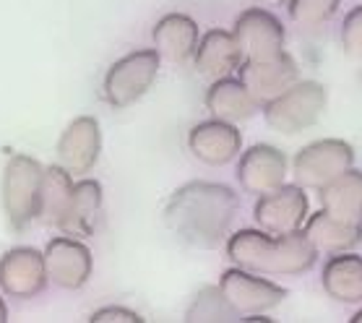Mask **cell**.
Returning <instances> with one entry per match:
<instances>
[{
    "instance_id": "cell-4",
    "label": "cell",
    "mask_w": 362,
    "mask_h": 323,
    "mask_svg": "<svg viewBox=\"0 0 362 323\" xmlns=\"http://www.w3.org/2000/svg\"><path fill=\"white\" fill-rule=\"evenodd\" d=\"M42 172L45 170L40 162L26 154H13L6 162L0 191H3V211L13 230H26L32 219H37Z\"/></svg>"
},
{
    "instance_id": "cell-29",
    "label": "cell",
    "mask_w": 362,
    "mask_h": 323,
    "mask_svg": "<svg viewBox=\"0 0 362 323\" xmlns=\"http://www.w3.org/2000/svg\"><path fill=\"white\" fill-rule=\"evenodd\" d=\"M261 3H264V6H284L287 0H261Z\"/></svg>"
},
{
    "instance_id": "cell-9",
    "label": "cell",
    "mask_w": 362,
    "mask_h": 323,
    "mask_svg": "<svg viewBox=\"0 0 362 323\" xmlns=\"http://www.w3.org/2000/svg\"><path fill=\"white\" fill-rule=\"evenodd\" d=\"M245 60H272L284 52V26L269 8L243 11L232 26Z\"/></svg>"
},
{
    "instance_id": "cell-7",
    "label": "cell",
    "mask_w": 362,
    "mask_h": 323,
    "mask_svg": "<svg viewBox=\"0 0 362 323\" xmlns=\"http://www.w3.org/2000/svg\"><path fill=\"white\" fill-rule=\"evenodd\" d=\"M308 214H310V201L305 188L297 182H284L279 188L258 196L253 206L255 224L272 235L300 233Z\"/></svg>"
},
{
    "instance_id": "cell-22",
    "label": "cell",
    "mask_w": 362,
    "mask_h": 323,
    "mask_svg": "<svg viewBox=\"0 0 362 323\" xmlns=\"http://www.w3.org/2000/svg\"><path fill=\"white\" fill-rule=\"evenodd\" d=\"M206 107L216 120H227V123H240L253 115L258 105L247 94L238 76H224L211 81L209 91H206Z\"/></svg>"
},
{
    "instance_id": "cell-21",
    "label": "cell",
    "mask_w": 362,
    "mask_h": 323,
    "mask_svg": "<svg viewBox=\"0 0 362 323\" xmlns=\"http://www.w3.org/2000/svg\"><path fill=\"white\" fill-rule=\"evenodd\" d=\"M318 199L321 209L331 216L349 224H362V170L349 167L346 172L323 185Z\"/></svg>"
},
{
    "instance_id": "cell-27",
    "label": "cell",
    "mask_w": 362,
    "mask_h": 323,
    "mask_svg": "<svg viewBox=\"0 0 362 323\" xmlns=\"http://www.w3.org/2000/svg\"><path fill=\"white\" fill-rule=\"evenodd\" d=\"M91 323H141V318L136 310L123 305H107V307H99L97 313L89 318Z\"/></svg>"
},
{
    "instance_id": "cell-8",
    "label": "cell",
    "mask_w": 362,
    "mask_h": 323,
    "mask_svg": "<svg viewBox=\"0 0 362 323\" xmlns=\"http://www.w3.org/2000/svg\"><path fill=\"white\" fill-rule=\"evenodd\" d=\"M219 290L232 305V310L243 315H255V313H269L276 305H281V300L287 298V290L274 284L272 279H266L261 274L245 271V269H227L219 276Z\"/></svg>"
},
{
    "instance_id": "cell-16",
    "label": "cell",
    "mask_w": 362,
    "mask_h": 323,
    "mask_svg": "<svg viewBox=\"0 0 362 323\" xmlns=\"http://www.w3.org/2000/svg\"><path fill=\"white\" fill-rule=\"evenodd\" d=\"M243 50H240L235 34L227 29H211L198 40V47L193 52V63L196 71L206 78H224V76L238 74L243 66Z\"/></svg>"
},
{
    "instance_id": "cell-23",
    "label": "cell",
    "mask_w": 362,
    "mask_h": 323,
    "mask_svg": "<svg viewBox=\"0 0 362 323\" xmlns=\"http://www.w3.org/2000/svg\"><path fill=\"white\" fill-rule=\"evenodd\" d=\"M74 193V180L71 172L63 170L60 165H49L42 172L40 185V209H37V219H42L49 227H58L60 214L66 211L68 201Z\"/></svg>"
},
{
    "instance_id": "cell-18",
    "label": "cell",
    "mask_w": 362,
    "mask_h": 323,
    "mask_svg": "<svg viewBox=\"0 0 362 323\" xmlns=\"http://www.w3.org/2000/svg\"><path fill=\"white\" fill-rule=\"evenodd\" d=\"M303 235L308 242L313 245L323 256H334V253H344L354 250L362 242V224L341 222L329 211L318 209L315 214H308L303 224Z\"/></svg>"
},
{
    "instance_id": "cell-6",
    "label": "cell",
    "mask_w": 362,
    "mask_h": 323,
    "mask_svg": "<svg viewBox=\"0 0 362 323\" xmlns=\"http://www.w3.org/2000/svg\"><path fill=\"white\" fill-rule=\"evenodd\" d=\"M349 167H354V149L341 139H318L303 146L292 159L295 182L315 193Z\"/></svg>"
},
{
    "instance_id": "cell-2",
    "label": "cell",
    "mask_w": 362,
    "mask_h": 323,
    "mask_svg": "<svg viewBox=\"0 0 362 323\" xmlns=\"http://www.w3.org/2000/svg\"><path fill=\"white\" fill-rule=\"evenodd\" d=\"M227 256L235 266L261 276H303L315 266L318 250L300 233L272 235L266 230H238L227 237Z\"/></svg>"
},
{
    "instance_id": "cell-3",
    "label": "cell",
    "mask_w": 362,
    "mask_h": 323,
    "mask_svg": "<svg viewBox=\"0 0 362 323\" xmlns=\"http://www.w3.org/2000/svg\"><path fill=\"white\" fill-rule=\"evenodd\" d=\"M266 123L281 136H297V133L313 128L321 120L326 110V89L318 81H295L279 97L266 102L264 107Z\"/></svg>"
},
{
    "instance_id": "cell-20",
    "label": "cell",
    "mask_w": 362,
    "mask_h": 323,
    "mask_svg": "<svg viewBox=\"0 0 362 323\" xmlns=\"http://www.w3.org/2000/svg\"><path fill=\"white\" fill-rule=\"evenodd\" d=\"M323 292L337 303L360 305L362 303V256L354 250L334 253L321 269Z\"/></svg>"
},
{
    "instance_id": "cell-30",
    "label": "cell",
    "mask_w": 362,
    "mask_h": 323,
    "mask_svg": "<svg viewBox=\"0 0 362 323\" xmlns=\"http://www.w3.org/2000/svg\"><path fill=\"white\" fill-rule=\"evenodd\" d=\"M349 321H352V323H362V307L352 315V318H349Z\"/></svg>"
},
{
    "instance_id": "cell-26",
    "label": "cell",
    "mask_w": 362,
    "mask_h": 323,
    "mask_svg": "<svg viewBox=\"0 0 362 323\" xmlns=\"http://www.w3.org/2000/svg\"><path fill=\"white\" fill-rule=\"evenodd\" d=\"M339 42L346 58L362 60V6H354L344 16L339 29Z\"/></svg>"
},
{
    "instance_id": "cell-1",
    "label": "cell",
    "mask_w": 362,
    "mask_h": 323,
    "mask_svg": "<svg viewBox=\"0 0 362 323\" xmlns=\"http://www.w3.org/2000/svg\"><path fill=\"white\" fill-rule=\"evenodd\" d=\"M235 216L238 193L222 182L190 180L165 204V224L190 248H216L230 237Z\"/></svg>"
},
{
    "instance_id": "cell-14",
    "label": "cell",
    "mask_w": 362,
    "mask_h": 323,
    "mask_svg": "<svg viewBox=\"0 0 362 323\" xmlns=\"http://www.w3.org/2000/svg\"><path fill=\"white\" fill-rule=\"evenodd\" d=\"M190 154L209 167H224L235 162L243 151V133L235 128V123L227 120H204L190 128L188 133Z\"/></svg>"
},
{
    "instance_id": "cell-24",
    "label": "cell",
    "mask_w": 362,
    "mask_h": 323,
    "mask_svg": "<svg viewBox=\"0 0 362 323\" xmlns=\"http://www.w3.org/2000/svg\"><path fill=\"white\" fill-rule=\"evenodd\" d=\"M238 313L232 310V305L227 303V298L222 295L219 284L216 287H204L198 292L196 300L190 303L185 321L193 323H206V321H235Z\"/></svg>"
},
{
    "instance_id": "cell-15",
    "label": "cell",
    "mask_w": 362,
    "mask_h": 323,
    "mask_svg": "<svg viewBox=\"0 0 362 323\" xmlns=\"http://www.w3.org/2000/svg\"><path fill=\"white\" fill-rule=\"evenodd\" d=\"M102 151V131L91 115H81L66 125L58 139V165L71 175H86Z\"/></svg>"
},
{
    "instance_id": "cell-5",
    "label": "cell",
    "mask_w": 362,
    "mask_h": 323,
    "mask_svg": "<svg viewBox=\"0 0 362 323\" xmlns=\"http://www.w3.org/2000/svg\"><path fill=\"white\" fill-rule=\"evenodd\" d=\"M159 66H162V58L154 47L128 52L125 58L112 63V68L105 74V81H102L107 105L123 110L131 107L133 102H139L157 81Z\"/></svg>"
},
{
    "instance_id": "cell-19",
    "label": "cell",
    "mask_w": 362,
    "mask_h": 323,
    "mask_svg": "<svg viewBox=\"0 0 362 323\" xmlns=\"http://www.w3.org/2000/svg\"><path fill=\"white\" fill-rule=\"evenodd\" d=\"M198 24L185 13H167L151 32V45L167 63H185L198 47Z\"/></svg>"
},
{
    "instance_id": "cell-17",
    "label": "cell",
    "mask_w": 362,
    "mask_h": 323,
    "mask_svg": "<svg viewBox=\"0 0 362 323\" xmlns=\"http://www.w3.org/2000/svg\"><path fill=\"white\" fill-rule=\"evenodd\" d=\"M102 204H105V193L97 180L86 177L81 182H74L71 201L58 219V230L71 237H78V240L91 237L97 230L99 214H102Z\"/></svg>"
},
{
    "instance_id": "cell-10",
    "label": "cell",
    "mask_w": 362,
    "mask_h": 323,
    "mask_svg": "<svg viewBox=\"0 0 362 323\" xmlns=\"http://www.w3.org/2000/svg\"><path fill=\"white\" fill-rule=\"evenodd\" d=\"M238 78L255 100V105L264 107L266 102H272L295 81H300V66L284 50L272 60H243V66L238 68Z\"/></svg>"
},
{
    "instance_id": "cell-11",
    "label": "cell",
    "mask_w": 362,
    "mask_h": 323,
    "mask_svg": "<svg viewBox=\"0 0 362 323\" xmlns=\"http://www.w3.org/2000/svg\"><path fill=\"white\" fill-rule=\"evenodd\" d=\"M289 162L287 154L272 143H253L238 157V180L245 193L264 196L287 182Z\"/></svg>"
},
{
    "instance_id": "cell-25",
    "label": "cell",
    "mask_w": 362,
    "mask_h": 323,
    "mask_svg": "<svg viewBox=\"0 0 362 323\" xmlns=\"http://www.w3.org/2000/svg\"><path fill=\"white\" fill-rule=\"evenodd\" d=\"M341 0H287L289 18L303 29H318L334 18Z\"/></svg>"
},
{
    "instance_id": "cell-13",
    "label": "cell",
    "mask_w": 362,
    "mask_h": 323,
    "mask_svg": "<svg viewBox=\"0 0 362 323\" xmlns=\"http://www.w3.org/2000/svg\"><path fill=\"white\" fill-rule=\"evenodd\" d=\"M47 282L45 253L37 248H13L0 258V287L11 298H37L47 287Z\"/></svg>"
},
{
    "instance_id": "cell-28",
    "label": "cell",
    "mask_w": 362,
    "mask_h": 323,
    "mask_svg": "<svg viewBox=\"0 0 362 323\" xmlns=\"http://www.w3.org/2000/svg\"><path fill=\"white\" fill-rule=\"evenodd\" d=\"M8 321V307H6V303H3V298H0V323Z\"/></svg>"
},
{
    "instance_id": "cell-12",
    "label": "cell",
    "mask_w": 362,
    "mask_h": 323,
    "mask_svg": "<svg viewBox=\"0 0 362 323\" xmlns=\"http://www.w3.org/2000/svg\"><path fill=\"white\" fill-rule=\"evenodd\" d=\"M91 266V250L78 237H52L45 248V269L49 282H55L63 290H81L89 282Z\"/></svg>"
}]
</instances>
